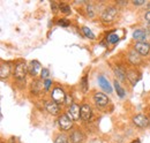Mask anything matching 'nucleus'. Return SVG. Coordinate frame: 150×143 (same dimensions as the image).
<instances>
[{"label":"nucleus","mask_w":150,"mask_h":143,"mask_svg":"<svg viewBox=\"0 0 150 143\" xmlns=\"http://www.w3.org/2000/svg\"><path fill=\"white\" fill-rule=\"evenodd\" d=\"M146 20H147L148 22H150V12H148V13L146 14Z\"/></svg>","instance_id":"obj_32"},{"label":"nucleus","mask_w":150,"mask_h":143,"mask_svg":"<svg viewBox=\"0 0 150 143\" xmlns=\"http://www.w3.org/2000/svg\"><path fill=\"white\" fill-rule=\"evenodd\" d=\"M58 24L61 25V27H68L69 25V21H67V20H59Z\"/></svg>","instance_id":"obj_26"},{"label":"nucleus","mask_w":150,"mask_h":143,"mask_svg":"<svg viewBox=\"0 0 150 143\" xmlns=\"http://www.w3.org/2000/svg\"><path fill=\"white\" fill-rule=\"evenodd\" d=\"M82 31H83V34H84L86 37H88V38H90V39H95L94 33H93L88 27H83V28H82Z\"/></svg>","instance_id":"obj_20"},{"label":"nucleus","mask_w":150,"mask_h":143,"mask_svg":"<svg viewBox=\"0 0 150 143\" xmlns=\"http://www.w3.org/2000/svg\"><path fill=\"white\" fill-rule=\"evenodd\" d=\"M49 75H50V73H49V69H47V68H43V71L40 72V76H42V79H45V80H47Z\"/></svg>","instance_id":"obj_24"},{"label":"nucleus","mask_w":150,"mask_h":143,"mask_svg":"<svg viewBox=\"0 0 150 143\" xmlns=\"http://www.w3.org/2000/svg\"><path fill=\"white\" fill-rule=\"evenodd\" d=\"M82 90H83L84 92H87V91H88V83H87V76H83V79H82Z\"/></svg>","instance_id":"obj_23"},{"label":"nucleus","mask_w":150,"mask_h":143,"mask_svg":"<svg viewBox=\"0 0 150 143\" xmlns=\"http://www.w3.org/2000/svg\"><path fill=\"white\" fill-rule=\"evenodd\" d=\"M127 77L129 79V81L132 82V84H136V82L140 80V74L139 73H135L134 71H131L127 74Z\"/></svg>","instance_id":"obj_17"},{"label":"nucleus","mask_w":150,"mask_h":143,"mask_svg":"<svg viewBox=\"0 0 150 143\" xmlns=\"http://www.w3.org/2000/svg\"><path fill=\"white\" fill-rule=\"evenodd\" d=\"M51 8H52V11L56 13L57 11L59 9V6H57V4L56 2H51Z\"/></svg>","instance_id":"obj_30"},{"label":"nucleus","mask_w":150,"mask_h":143,"mask_svg":"<svg viewBox=\"0 0 150 143\" xmlns=\"http://www.w3.org/2000/svg\"><path fill=\"white\" fill-rule=\"evenodd\" d=\"M133 122L139 128H144L149 125V119H148V117H146L143 114H137L133 118Z\"/></svg>","instance_id":"obj_6"},{"label":"nucleus","mask_w":150,"mask_h":143,"mask_svg":"<svg viewBox=\"0 0 150 143\" xmlns=\"http://www.w3.org/2000/svg\"><path fill=\"white\" fill-rule=\"evenodd\" d=\"M59 9H60L64 14H71V7H69L67 4H65V2H61V4L59 5Z\"/></svg>","instance_id":"obj_19"},{"label":"nucleus","mask_w":150,"mask_h":143,"mask_svg":"<svg viewBox=\"0 0 150 143\" xmlns=\"http://www.w3.org/2000/svg\"><path fill=\"white\" fill-rule=\"evenodd\" d=\"M98 83H99V87L104 90V91H106L108 93H111V92H112L111 84L109 83V81H108L104 76H102V75H100V76L98 77Z\"/></svg>","instance_id":"obj_11"},{"label":"nucleus","mask_w":150,"mask_h":143,"mask_svg":"<svg viewBox=\"0 0 150 143\" xmlns=\"http://www.w3.org/2000/svg\"><path fill=\"white\" fill-rule=\"evenodd\" d=\"M58 122H59V126L62 130H69L73 126V120L67 114H62L61 117H59Z\"/></svg>","instance_id":"obj_3"},{"label":"nucleus","mask_w":150,"mask_h":143,"mask_svg":"<svg viewBox=\"0 0 150 143\" xmlns=\"http://www.w3.org/2000/svg\"><path fill=\"white\" fill-rule=\"evenodd\" d=\"M128 59H129V61H131L133 65H139V64H141V58H140V55L137 54V52H135V51L129 52Z\"/></svg>","instance_id":"obj_15"},{"label":"nucleus","mask_w":150,"mask_h":143,"mask_svg":"<svg viewBox=\"0 0 150 143\" xmlns=\"http://www.w3.org/2000/svg\"><path fill=\"white\" fill-rule=\"evenodd\" d=\"M51 83H52V81L51 80H45L44 81V89L45 90H49V88H50V86H51Z\"/></svg>","instance_id":"obj_28"},{"label":"nucleus","mask_w":150,"mask_h":143,"mask_svg":"<svg viewBox=\"0 0 150 143\" xmlns=\"http://www.w3.org/2000/svg\"><path fill=\"white\" fill-rule=\"evenodd\" d=\"M118 13V9L115 7H108L103 13H102V21L105 23H110L112 22L115 15Z\"/></svg>","instance_id":"obj_2"},{"label":"nucleus","mask_w":150,"mask_h":143,"mask_svg":"<svg viewBox=\"0 0 150 143\" xmlns=\"http://www.w3.org/2000/svg\"><path fill=\"white\" fill-rule=\"evenodd\" d=\"M45 108H46V111H47L50 114H52V115H56V114L59 113V104H57L56 102H53V101L47 102L46 105H45Z\"/></svg>","instance_id":"obj_12"},{"label":"nucleus","mask_w":150,"mask_h":143,"mask_svg":"<svg viewBox=\"0 0 150 143\" xmlns=\"http://www.w3.org/2000/svg\"><path fill=\"white\" fill-rule=\"evenodd\" d=\"M71 141L73 143H82L84 141V135L80 130H73L71 134Z\"/></svg>","instance_id":"obj_13"},{"label":"nucleus","mask_w":150,"mask_h":143,"mask_svg":"<svg viewBox=\"0 0 150 143\" xmlns=\"http://www.w3.org/2000/svg\"><path fill=\"white\" fill-rule=\"evenodd\" d=\"M133 38L136 39L137 43L139 42H144V39H146V33L143 30H141V29H137V30H135L133 33Z\"/></svg>","instance_id":"obj_14"},{"label":"nucleus","mask_w":150,"mask_h":143,"mask_svg":"<svg viewBox=\"0 0 150 143\" xmlns=\"http://www.w3.org/2000/svg\"><path fill=\"white\" fill-rule=\"evenodd\" d=\"M91 107L89 106L88 104H83L81 106V119L84 120V121H88L90 120L91 118Z\"/></svg>","instance_id":"obj_9"},{"label":"nucleus","mask_w":150,"mask_h":143,"mask_svg":"<svg viewBox=\"0 0 150 143\" xmlns=\"http://www.w3.org/2000/svg\"><path fill=\"white\" fill-rule=\"evenodd\" d=\"M114 88H115V90H117V93H118V96H119V97H121V98H122V97L125 96V90L120 87V84H119V82H118L117 80L114 81Z\"/></svg>","instance_id":"obj_18"},{"label":"nucleus","mask_w":150,"mask_h":143,"mask_svg":"<svg viewBox=\"0 0 150 143\" xmlns=\"http://www.w3.org/2000/svg\"><path fill=\"white\" fill-rule=\"evenodd\" d=\"M67 115L73 120V121H76L81 118V107L76 104H73L72 106L68 108L67 111Z\"/></svg>","instance_id":"obj_5"},{"label":"nucleus","mask_w":150,"mask_h":143,"mask_svg":"<svg viewBox=\"0 0 150 143\" xmlns=\"http://www.w3.org/2000/svg\"><path fill=\"white\" fill-rule=\"evenodd\" d=\"M94 101L98 106H105V105H108V103H109L108 96H106L105 93H102V92H96V93H95Z\"/></svg>","instance_id":"obj_8"},{"label":"nucleus","mask_w":150,"mask_h":143,"mask_svg":"<svg viewBox=\"0 0 150 143\" xmlns=\"http://www.w3.org/2000/svg\"><path fill=\"white\" fill-rule=\"evenodd\" d=\"M133 4L136 5V6H140V5H143L144 4V0H134Z\"/></svg>","instance_id":"obj_31"},{"label":"nucleus","mask_w":150,"mask_h":143,"mask_svg":"<svg viewBox=\"0 0 150 143\" xmlns=\"http://www.w3.org/2000/svg\"><path fill=\"white\" fill-rule=\"evenodd\" d=\"M114 71H115V75H118V76H119L120 79H125V75H124L125 73L121 71L120 68H118V67H117V68H115Z\"/></svg>","instance_id":"obj_25"},{"label":"nucleus","mask_w":150,"mask_h":143,"mask_svg":"<svg viewBox=\"0 0 150 143\" xmlns=\"http://www.w3.org/2000/svg\"><path fill=\"white\" fill-rule=\"evenodd\" d=\"M54 143H68L67 136H65V135H59L56 139V142Z\"/></svg>","instance_id":"obj_22"},{"label":"nucleus","mask_w":150,"mask_h":143,"mask_svg":"<svg viewBox=\"0 0 150 143\" xmlns=\"http://www.w3.org/2000/svg\"><path fill=\"white\" fill-rule=\"evenodd\" d=\"M28 71H29V67L25 65V62L21 61V62H19V64L16 65V67H15L14 76H15L18 80L22 81V80H24V79H25V75H27Z\"/></svg>","instance_id":"obj_1"},{"label":"nucleus","mask_w":150,"mask_h":143,"mask_svg":"<svg viewBox=\"0 0 150 143\" xmlns=\"http://www.w3.org/2000/svg\"><path fill=\"white\" fill-rule=\"evenodd\" d=\"M65 104L66 105H68V106L71 107L73 104H72V97L69 96V95H66V99H65Z\"/></svg>","instance_id":"obj_27"},{"label":"nucleus","mask_w":150,"mask_h":143,"mask_svg":"<svg viewBox=\"0 0 150 143\" xmlns=\"http://www.w3.org/2000/svg\"><path fill=\"white\" fill-rule=\"evenodd\" d=\"M132 143H141V141H140V140L137 139V140H135V141H133V142H132Z\"/></svg>","instance_id":"obj_33"},{"label":"nucleus","mask_w":150,"mask_h":143,"mask_svg":"<svg viewBox=\"0 0 150 143\" xmlns=\"http://www.w3.org/2000/svg\"><path fill=\"white\" fill-rule=\"evenodd\" d=\"M52 101L56 102L57 104H61V103H65V99H66V93L64 92V90L61 88H56L52 91Z\"/></svg>","instance_id":"obj_4"},{"label":"nucleus","mask_w":150,"mask_h":143,"mask_svg":"<svg viewBox=\"0 0 150 143\" xmlns=\"http://www.w3.org/2000/svg\"><path fill=\"white\" fill-rule=\"evenodd\" d=\"M135 50L141 55H147L150 51V44L146 43V42H139L135 44Z\"/></svg>","instance_id":"obj_7"},{"label":"nucleus","mask_w":150,"mask_h":143,"mask_svg":"<svg viewBox=\"0 0 150 143\" xmlns=\"http://www.w3.org/2000/svg\"><path fill=\"white\" fill-rule=\"evenodd\" d=\"M87 11H88V14H89V16H90V18H93V16H94V9H93V6H88Z\"/></svg>","instance_id":"obj_29"},{"label":"nucleus","mask_w":150,"mask_h":143,"mask_svg":"<svg viewBox=\"0 0 150 143\" xmlns=\"http://www.w3.org/2000/svg\"><path fill=\"white\" fill-rule=\"evenodd\" d=\"M9 73H11V66L8 64H2L1 67H0V76H1V79L7 77L9 75Z\"/></svg>","instance_id":"obj_16"},{"label":"nucleus","mask_w":150,"mask_h":143,"mask_svg":"<svg viewBox=\"0 0 150 143\" xmlns=\"http://www.w3.org/2000/svg\"><path fill=\"white\" fill-rule=\"evenodd\" d=\"M108 42L111 43V44H115V43L119 42V37L117 34H111V35L108 36Z\"/></svg>","instance_id":"obj_21"},{"label":"nucleus","mask_w":150,"mask_h":143,"mask_svg":"<svg viewBox=\"0 0 150 143\" xmlns=\"http://www.w3.org/2000/svg\"><path fill=\"white\" fill-rule=\"evenodd\" d=\"M42 71H43V68H42L40 64L38 62L37 60H33V61L30 62V65H29V73H30L33 76L38 75V73Z\"/></svg>","instance_id":"obj_10"}]
</instances>
